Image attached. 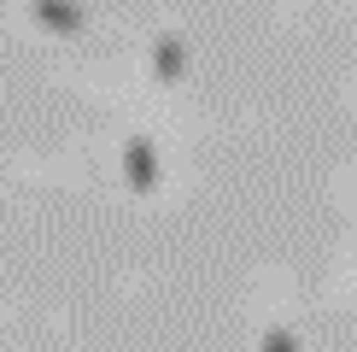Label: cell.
<instances>
[{
	"mask_svg": "<svg viewBox=\"0 0 357 352\" xmlns=\"http://www.w3.org/2000/svg\"><path fill=\"white\" fill-rule=\"evenodd\" d=\"M29 18L41 29H53V36H82V6H70V0H29Z\"/></svg>",
	"mask_w": 357,
	"mask_h": 352,
	"instance_id": "obj_1",
	"label": "cell"
},
{
	"mask_svg": "<svg viewBox=\"0 0 357 352\" xmlns=\"http://www.w3.org/2000/svg\"><path fill=\"white\" fill-rule=\"evenodd\" d=\"M123 176H129V188H135V194H153V188H158V153H153L141 135L123 147Z\"/></svg>",
	"mask_w": 357,
	"mask_h": 352,
	"instance_id": "obj_2",
	"label": "cell"
},
{
	"mask_svg": "<svg viewBox=\"0 0 357 352\" xmlns=\"http://www.w3.org/2000/svg\"><path fill=\"white\" fill-rule=\"evenodd\" d=\"M153 77H158V82H176V77H182V41H176V36L158 41V53H153Z\"/></svg>",
	"mask_w": 357,
	"mask_h": 352,
	"instance_id": "obj_3",
	"label": "cell"
}]
</instances>
